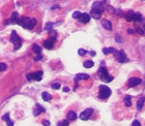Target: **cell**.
Segmentation results:
<instances>
[{
    "label": "cell",
    "instance_id": "cell-28",
    "mask_svg": "<svg viewBox=\"0 0 145 126\" xmlns=\"http://www.w3.org/2000/svg\"><path fill=\"white\" fill-rule=\"evenodd\" d=\"M7 68L6 64L5 63H0V71H3V70H5Z\"/></svg>",
    "mask_w": 145,
    "mask_h": 126
},
{
    "label": "cell",
    "instance_id": "cell-27",
    "mask_svg": "<svg viewBox=\"0 0 145 126\" xmlns=\"http://www.w3.org/2000/svg\"><path fill=\"white\" fill-rule=\"evenodd\" d=\"M80 16H81V12H75L74 14H72V18H74V19H79Z\"/></svg>",
    "mask_w": 145,
    "mask_h": 126
},
{
    "label": "cell",
    "instance_id": "cell-3",
    "mask_svg": "<svg viewBox=\"0 0 145 126\" xmlns=\"http://www.w3.org/2000/svg\"><path fill=\"white\" fill-rule=\"evenodd\" d=\"M111 95V90L108 86L102 85L100 86V92H98V97L101 99H107Z\"/></svg>",
    "mask_w": 145,
    "mask_h": 126
},
{
    "label": "cell",
    "instance_id": "cell-38",
    "mask_svg": "<svg viewBox=\"0 0 145 126\" xmlns=\"http://www.w3.org/2000/svg\"><path fill=\"white\" fill-rule=\"evenodd\" d=\"M90 55H92V56H94L95 53H94V52H90Z\"/></svg>",
    "mask_w": 145,
    "mask_h": 126
},
{
    "label": "cell",
    "instance_id": "cell-24",
    "mask_svg": "<svg viewBox=\"0 0 145 126\" xmlns=\"http://www.w3.org/2000/svg\"><path fill=\"white\" fill-rule=\"evenodd\" d=\"M102 81L105 83H109V82H111V81H113V77H111L110 75H107L106 77L102 78Z\"/></svg>",
    "mask_w": 145,
    "mask_h": 126
},
{
    "label": "cell",
    "instance_id": "cell-23",
    "mask_svg": "<svg viewBox=\"0 0 145 126\" xmlns=\"http://www.w3.org/2000/svg\"><path fill=\"white\" fill-rule=\"evenodd\" d=\"M134 21L136 22H141L142 21V16L139 14V12H135L134 14Z\"/></svg>",
    "mask_w": 145,
    "mask_h": 126
},
{
    "label": "cell",
    "instance_id": "cell-36",
    "mask_svg": "<svg viewBox=\"0 0 145 126\" xmlns=\"http://www.w3.org/2000/svg\"><path fill=\"white\" fill-rule=\"evenodd\" d=\"M63 91H64V92H68V91H69L68 87H64V88H63Z\"/></svg>",
    "mask_w": 145,
    "mask_h": 126
},
{
    "label": "cell",
    "instance_id": "cell-19",
    "mask_svg": "<svg viewBox=\"0 0 145 126\" xmlns=\"http://www.w3.org/2000/svg\"><path fill=\"white\" fill-rule=\"evenodd\" d=\"M41 97H43V99L45 101H50L51 99H52V96L48 92H44L43 94H41Z\"/></svg>",
    "mask_w": 145,
    "mask_h": 126
},
{
    "label": "cell",
    "instance_id": "cell-16",
    "mask_svg": "<svg viewBox=\"0 0 145 126\" xmlns=\"http://www.w3.org/2000/svg\"><path fill=\"white\" fill-rule=\"evenodd\" d=\"M32 50H33V52H34L35 54H37V55H40V52H41V48L38 46V44H36V43H34L32 46Z\"/></svg>",
    "mask_w": 145,
    "mask_h": 126
},
{
    "label": "cell",
    "instance_id": "cell-35",
    "mask_svg": "<svg viewBox=\"0 0 145 126\" xmlns=\"http://www.w3.org/2000/svg\"><path fill=\"white\" fill-rule=\"evenodd\" d=\"M141 28H142V30H143V31H144V32H145V20L143 21V26H142V27H141Z\"/></svg>",
    "mask_w": 145,
    "mask_h": 126
},
{
    "label": "cell",
    "instance_id": "cell-6",
    "mask_svg": "<svg viewBox=\"0 0 145 126\" xmlns=\"http://www.w3.org/2000/svg\"><path fill=\"white\" fill-rule=\"evenodd\" d=\"M56 40V35H53L50 39H48V40H45V43H44V47H45L46 49L48 50H52L54 47V43H55Z\"/></svg>",
    "mask_w": 145,
    "mask_h": 126
},
{
    "label": "cell",
    "instance_id": "cell-8",
    "mask_svg": "<svg viewBox=\"0 0 145 126\" xmlns=\"http://www.w3.org/2000/svg\"><path fill=\"white\" fill-rule=\"evenodd\" d=\"M78 20H79L81 23H83V24H86V23H88L89 22V20H90V15L86 14V12L81 14V16H80V18Z\"/></svg>",
    "mask_w": 145,
    "mask_h": 126
},
{
    "label": "cell",
    "instance_id": "cell-11",
    "mask_svg": "<svg viewBox=\"0 0 145 126\" xmlns=\"http://www.w3.org/2000/svg\"><path fill=\"white\" fill-rule=\"evenodd\" d=\"M102 24H103V27L105 28V29H107V30H112V24H111L110 21L104 20L103 22H102Z\"/></svg>",
    "mask_w": 145,
    "mask_h": 126
},
{
    "label": "cell",
    "instance_id": "cell-7",
    "mask_svg": "<svg viewBox=\"0 0 145 126\" xmlns=\"http://www.w3.org/2000/svg\"><path fill=\"white\" fill-rule=\"evenodd\" d=\"M92 113H93V110L92 109H87V110H85L84 112L81 113V115H80V118H81L82 120H84V121H86V120L89 119V117L92 115Z\"/></svg>",
    "mask_w": 145,
    "mask_h": 126
},
{
    "label": "cell",
    "instance_id": "cell-32",
    "mask_svg": "<svg viewBox=\"0 0 145 126\" xmlns=\"http://www.w3.org/2000/svg\"><path fill=\"white\" fill-rule=\"evenodd\" d=\"M52 88H53V89H59V88H60V84L54 83L53 85H52Z\"/></svg>",
    "mask_w": 145,
    "mask_h": 126
},
{
    "label": "cell",
    "instance_id": "cell-4",
    "mask_svg": "<svg viewBox=\"0 0 145 126\" xmlns=\"http://www.w3.org/2000/svg\"><path fill=\"white\" fill-rule=\"evenodd\" d=\"M114 55H115V58L118 60L119 62H126L128 61V57L125 56V53L123 51H114Z\"/></svg>",
    "mask_w": 145,
    "mask_h": 126
},
{
    "label": "cell",
    "instance_id": "cell-12",
    "mask_svg": "<svg viewBox=\"0 0 145 126\" xmlns=\"http://www.w3.org/2000/svg\"><path fill=\"white\" fill-rule=\"evenodd\" d=\"M33 75V80L35 81H40L41 78H43V71H36V72H33L32 73Z\"/></svg>",
    "mask_w": 145,
    "mask_h": 126
},
{
    "label": "cell",
    "instance_id": "cell-29",
    "mask_svg": "<svg viewBox=\"0 0 145 126\" xmlns=\"http://www.w3.org/2000/svg\"><path fill=\"white\" fill-rule=\"evenodd\" d=\"M78 53H79V55H81V56H84V55L87 54V51H85V50H83V49H80L79 51H78Z\"/></svg>",
    "mask_w": 145,
    "mask_h": 126
},
{
    "label": "cell",
    "instance_id": "cell-2",
    "mask_svg": "<svg viewBox=\"0 0 145 126\" xmlns=\"http://www.w3.org/2000/svg\"><path fill=\"white\" fill-rule=\"evenodd\" d=\"M10 41L15 44V50H19L22 46V39L19 35L17 34V32L14 30L12 31V35H10Z\"/></svg>",
    "mask_w": 145,
    "mask_h": 126
},
{
    "label": "cell",
    "instance_id": "cell-37",
    "mask_svg": "<svg viewBox=\"0 0 145 126\" xmlns=\"http://www.w3.org/2000/svg\"><path fill=\"white\" fill-rule=\"evenodd\" d=\"M35 61H38V60H40L41 59V57H40V56H37V57H35Z\"/></svg>",
    "mask_w": 145,
    "mask_h": 126
},
{
    "label": "cell",
    "instance_id": "cell-17",
    "mask_svg": "<svg viewBox=\"0 0 145 126\" xmlns=\"http://www.w3.org/2000/svg\"><path fill=\"white\" fill-rule=\"evenodd\" d=\"M134 14H135V12H128V14L125 15V19H126L128 22H133V21H134Z\"/></svg>",
    "mask_w": 145,
    "mask_h": 126
},
{
    "label": "cell",
    "instance_id": "cell-34",
    "mask_svg": "<svg viewBox=\"0 0 145 126\" xmlns=\"http://www.w3.org/2000/svg\"><path fill=\"white\" fill-rule=\"evenodd\" d=\"M128 33H129V34H134L135 31H134L133 29H129V30H128Z\"/></svg>",
    "mask_w": 145,
    "mask_h": 126
},
{
    "label": "cell",
    "instance_id": "cell-33",
    "mask_svg": "<svg viewBox=\"0 0 145 126\" xmlns=\"http://www.w3.org/2000/svg\"><path fill=\"white\" fill-rule=\"evenodd\" d=\"M43 124L45 125V126H50L51 123L49 122V121H47V120H44V121H43Z\"/></svg>",
    "mask_w": 145,
    "mask_h": 126
},
{
    "label": "cell",
    "instance_id": "cell-26",
    "mask_svg": "<svg viewBox=\"0 0 145 126\" xmlns=\"http://www.w3.org/2000/svg\"><path fill=\"white\" fill-rule=\"evenodd\" d=\"M58 126H68V120H63V121L59 122Z\"/></svg>",
    "mask_w": 145,
    "mask_h": 126
},
{
    "label": "cell",
    "instance_id": "cell-1",
    "mask_svg": "<svg viewBox=\"0 0 145 126\" xmlns=\"http://www.w3.org/2000/svg\"><path fill=\"white\" fill-rule=\"evenodd\" d=\"M17 24L26 28V29H33L36 25V19H30L28 17H22L18 20Z\"/></svg>",
    "mask_w": 145,
    "mask_h": 126
},
{
    "label": "cell",
    "instance_id": "cell-21",
    "mask_svg": "<svg viewBox=\"0 0 145 126\" xmlns=\"http://www.w3.org/2000/svg\"><path fill=\"white\" fill-rule=\"evenodd\" d=\"M124 104L126 106H132V97L129 95H126L125 98H124Z\"/></svg>",
    "mask_w": 145,
    "mask_h": 126
},
{
    "label": "cell",
    "instance_id": "cell-20",
    "mask_svg": "<svg viewBox=\"0 0 145 126\" xmlns=\"http://www.w3.org/2000/svg\"><path fill=\"white\" fill-rule=\"evenodd\" d=\"M36 109H37V111H34V115L36 116V115H38V114H40V113H44L45 112V109H44L43 106H40V104H36Z\"/></svg>",
    "mask_w": 145,
    "mask_h": 126
},
{
    "label": "cell",
    "instance_id": "cell-15",
    "mask_svg": "<svg viewBox=\"0 0 145 126\" xmlns=\"http://www.w3.org/2000/svg\"><path fill=\"white\" fill-rule=\"evenodd\" d=\"M67 118H68V120H71V121H75V120L77 119V114L75 112H68Z\"/></svg>",
    "mask_w": 145,
    "mask_h": 126
},
{
    "label": "cell",
    "instance_id": "cell-9",
    "mask_svg": "<svg viewBox=\"0 0 145 126\" xmlns=\"http://www.w3.org/2000/svg\"><path fill=\"white\" fill-rule=\"evenodd\" d=\"M129 84H131L132 87H136V86L141 84V80H140L139 78H132L131 80H129Z\"/></svg>",
    "mask_w": 145,
    "mask_h": 126
},
{
    "label": "cell",
    "instance_id": "cell-13",
    "mask_svg": "<svg viewBox=\"0 0 145 126\" xmlns=\"http://www.w3.org/2000/svg\"><path fill=\"white\" fill-rule=\"evenodd\" d=\"M2 119H3L4 121H6L7 126H14V122L10 121V119H9V115H8V114H5L4 116L2 117Z\"/></svg>",
    "mask_w": 145,
    "mask_h": 126
},
{
    "label": "cell",
    "instance_id": "cell-18",
    "mask_svg": "<svg viewBox=\"0 0 145 126\" xmlns=\"http://www.w3.org/2000/svg\"><path fill=\"white\" fill-rule=\"evenodd\" d=\"M144 101H145V98L144 97H142V98L139 99V101L137 102V109L139 110H142V107H143V104H144Z\"/></svg>",
    "mask_w": 145,
    "mask_h": 126
},
{
    "label": "cell",
    "instance_id": "cell-22",
    "mask_svg": "<svg viewBox=\"0 0 145 126\" xmlns=\"http://www.w3.org/2000/svg\"><path fill=\"white\" fill-rule=\"evenodd\" d=\"M83 65H84L85 68H90L94 65V63H93V61H91V60H88V61H85Z\"/></svg>",
    "mask_w": 145,
    "mask_h": 126
},
{
    "label": "cell",
    "instance_id": "cell-5",
    "mask_svg": "<svg viewBox=\"0 0 145 126\" xmlns=\"http://www.w3.org/2000/svg\"><path fill=\"white\" fill-rule=\"evenodd\" d=\"M104 12V8H97V7H92V10H91V16L92 18H94V19H100L101 17H102V14Z\"/></svg>",
    "mask_w": 145,
    "mask_h": 126
},
{
    "label": "cell",
    "instance_id": "cell-14",
    "mask_svg": "<svg viewBox=\"0 0 145 126\" xmlns=\"http://www.w3.org/2000/svg\"><path fill=\"white\" fill-rule=\"evenodd\" d=\"M77 81H80V80H88L89 79V75H86V73H79L77 75Z\"/></svg>",
    "mask_w": 145,
    "mask_h": 126
},
{
    "label": "cell",
    "instance_id": "cell-31",
    "mask_svg": "<svg viewBox=\"0 0 145 126\" xmlns=\"http://www.w3.org/2000/svg\"><path fill=\"white\" fill-rule=\"evenodd\" d=\"M132 126H141V124H140L138 120H134L133 123H132Z\"/></svg>",
    "mask_w": 145,
    "mask_h": 126
},
{
    "label": "cell",
    "instance_id": "cell-25",
    "mask_svg": "<svg viewBox=\"0 0 145 126\" xmlns=\"http://www.w3.org/2000/svg\"><path fill=\"white\" fill-rule=\"evenodd\" d=\"M114 51H115V49L114 48H108V49H103V53L104 54H106V55H108V54H110V53H114Z\"/></svg>",
    "mask_w": 145,
    "mask_h": 126
},
{
    "label": "cell",
    "instance_id": "cell-10",
    "mask_svg": "<svg viewBox=\"0 0 145 126\" xmlns=\"http://www.w3.org/2000/svg\"><path fill=\"white\" fill-rule=\"evenodd\" d=\"M97 73H98V75L101 77V79L104 78V77H106L107 75H109V73H108V70L106 69V67H100V69H98Z\"/></svg>",
    "mask_w": 145,
    "mask_h": 126
},
{
    "label": "cell",
    "instance_id": "cell-30",
    "mask_svg": "<svg viewBox=\"0 0 145 126\" xmlns=\"http://www.w3.org/2000/svg\"><path fill=\"white\" fill-rule=\"evenodd\" d=\"M52 26H53V24H52V23H48V24L46 25V30L51 31L52 30Z\"/></svg>",
    "mask_w": 145,
    "mask_h": 126
}]
</instances>
